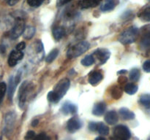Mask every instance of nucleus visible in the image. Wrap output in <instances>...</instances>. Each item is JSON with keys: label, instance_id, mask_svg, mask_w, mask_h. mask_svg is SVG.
I'll use <instances>...</instances> for the list:
<instances>
[{"label": "nucleus", "instance_id": "nucleus-8", "mask_svg": "<svg viewBox=\"0 0 150 140\" xmlns=\"http://www.w3.org/2000/svg\"><path fill=\"white\" fill-rule=\"evenodd\" d=\"M92 55L95 58V59H97L98 61V63L100 65H102V64H105L108 61V58H110L111 52L106 48H100V49L95 50Z\"/></svg>", "mask_w": 150, "mask_h": 140}, {"label": "nucleus", "instance_id": "nucleus-29", "mask_svg": "<svg viewBox=\"0 0 150 140\" xmlns=\"http://www.w3.org/2000/svg\"><path fill=\"white\" fill-rule=\"evenodd\" d=\"M139 103L144 106H150V94H143L139 98Z\"/></svg>", "mask_w": 150, "mask_h": 140}, {"label": "nucleus", "instance_id": "nucleus-11", "mask_svg": "<svg viewBox=\"0 0 150 140\" xmlns=\"http://www.w3.org/2000/svg\"><path fill=\"white\" fill-rule=\"evenodd\" d=\"M81 121L76 117L70 118L68 120V122H67V128L69 132L70 133L76 132L79 128H81Z\"/></svg>", "mask_w": 150, "mask_h": 140}, {"label": "nucleus", "instance_id": "nucleus-38", "mask_svg": "<svg viewBox=\"0 0 150 140\" xmlns=\"http://www.w3.org/2000/svg\"><path fill=\"white\" fill-rule=\"evenodd\" d=\"M72 0H57V7H62L64 4H67Z\"/></svg>", "mask_w": 150, "mask_h": 140}, {"label": "nucleus", "instance_id": "nucleus-21", "mask_svg": "<svg viewBox=\"0 0 150 140\" xmlns=\"http://www.w3.org/2000/svg\"><path fill=\"white\" fill-rule=\"evenodd\" d=\"M139 17L145 22H150V4L145 6L140 11Z\"/></svg>", "mask_w": 150, "mask_h": 140}, {"label": "nucleus", "instance_id": "nucleus-6", "mask_svg": "<svg viewBox=\"0 0 150 140\" xmlns=\"http://www.w3.org/2000/svg\"><path fill=\"white\" fill-rule=\"evenodd\" d=\"M17 115L15 112H7L4 117V131L6 134H10L14 128Z\"/></svg>", "mask_w": 150, "mask_h": 140}, {"label": "nucleus", "instance_id": "nucleus-22", "mask_svg": "<svg viewBox=\"0 0 150 140\" xmlns=\"http://www.w3.org/2000/svg\"><path fill=\"white\" fill-rule=\"evenodd\" d=\"M53 36L57 41L60 40L65 34V29L62 26H57L52 30Z\"/></svg>", "mask_w": 150, "mask_h": 140}, {"label": "nucleus", "instance_id": "nucleus-35", "mask_svg": "<svg viewBox=\"0 0 150 140\" xmlns=\"http://www.w3.org/2000/svg\"><path fill=\"white\" fill-rule=\"evenodd\" d=\"M98 123L96 122H91L89 124V129L91 131H96L98 130Z\"/></svg>", "mask_w": 150, "mask_h": 140}, {"label": "nucleus", "instance_id": "nucleus-13", "mask_svg": "<svg viewBox=\"0 0 150 140\" xmlns=\"http://www.w3.org/2000/svg\"><path fill=\"white\" fill-rule=\"evenodd\" d=\"M62 112L64 115H69V114H75L77 112L78 108L77 106L74 104H72L71 102H66L62 106L61 108Z\"/></svg>", "mask_w": 150, "mask_h": 140}, {"label": "nucleus", "instance_id": "nucleus-37", "mask_svg": "<svg viewBox=\"0 0 150 140\" xmlns=\"http://www.w3.org/2000/svg\"><path fill=\"white\" fill-rule=\"evenodd\" d=\"M26 48V43L24 42H19L16 47V50L18 51H22L23 50L25 49Z\"/></svg>", "mask_w": 150, "mask_h": 140}, {"label": "nucleus", "instance_id": "nucleus-16", "mask_svg": "<svg viewBox=\"0 0 150 140\" xmlns=\"http://www.w3.org/2000/svg\"><path fill=\"white\" fill-rule=\"evenodd\" d=\"M118 115L114 110L109 111L105 115V121L109 125H114L118 122Z\"/></svg>", "mask_w": 150, "mask_h": 140}, {"label": "nucleus", "instance_id": "nucleus-12", "mask_svg": "<svg viewBox=\"0 0 150 140\" xmlns=\"http://www.w3.org/2000/svg\"><path fill=\"white\" fill-rule=\"evenodd\" d=\"M120 4V0H105L100 6V10L103 12H109L114 10Z\"/></svg>", "mask_w": 150, "mask_h": 140}, {"label": "nucleus", "instance_id": "nucleus-40", "mask_svg": "<svg viewBox=\"0 0 150 140\" xmlns=\"http://www.w3.org/2000/svg\"><path fill=\"white\" fill-rule=\"evenodd\" d=\"M38 123H39V120H38V119H35V120H34L33 121H32V125L33 127H35V126H37V125H38Z\"/></svg>", "mask_w": 150, "mask_h": 140}, {"label": "nucleus", "instance_id": "nucleus-3", "mask_svg": "<svg viewBox=\"0 0 150 140\" xmlns=\"http://www.w3.org/2000/svg\"><path fill=\"white\" fill-rule=\"evenodd\" d=\"M33 89V85L31 83L24 81L21 85L18 92V104L21 109H23L26 102L28 96Z\"/></svg>", "mask_w": 150, "mask_h": 140}, {"label": "nucleus", "instance_id": "nucleus-27", "mask_svg": "<svg viewBox=\"0 0 150 140\" xmlns=\"http://www.w3.org/2000/svg\"><path fill=\"white\" fill-rule=\"evenodd\" d=\"M95 58H94L93 55H86V57L81 60V64L84 66H89L92 65L95 63Z\"/></svg>", "mask_w": 150, "mask_h": 140}, {"label": "nucleus", "instance_id": "nucleus-36", "mask_svg": "<svg viewBox=\"0 0 150 140\" xmlns=\"http://www.w3.org/2000/svg\"><path fill=\"white\" fill-rule=\"evenodd\" d=\"M143 69L146 72L150 73V60H147V61L144 63Z\"/></svg>", "mask_w": 150, "mask_h": 140}, {"label": "nucleus", "instance_id": "nucleus-7", "mask_svg": "<svg viewBox=\"0 0 150 140\" xmlns=\"http://www.w3.org/2000/svg\"><path fill=\"white\" fill-rule=\"evenodd\" d=\"M25 29V22L23 19L17 18L13 26V29L10 31V37L13 39H16L21 36Z\"/></svg>", "mask_w": 150, "mask_h": 140}, {"label": "nucleus", "instance_id": "nucleus-4", "mask_svg": "<svg viewBox=\"0 0 150 140\" xmlns=\"http://www.w3.org/2000/svg\"><path fill=\"white\" fill-rule=\"evenodd\" d=\"M70 80L67 78L62 79V80H61L58 83H57V85L54 88V90H53V91L54 92V93L56 94V96H57L59 101H60V99L66 94L67 90L70 88Z\"/></svg>", "mask_w": 150, "mask_h": 140}, {"label": "nucleus", "instance_id": "nucleus-41", "mask_svg": "<svg viewBox=\"0 0 150 140\" xmlns=\"http://www.w3.org/2000/svg\"><path fill=\"white\" fill-rule=\"evenodd\" d=\"M95 140H106V139H105L104 138V137H102V136H98V137H97V138L95 139Z\"/></svg>", "mask_w": 150, "mask_h": 140}, {"label": "nucleus", "instance_id": "nucleus-25", "mask_svg": "<svg viewBox=\"0 0 150 140\" xmlns=\"http://www.w3.org/2000/svg\"><path fill=\"white\" fill-rule=\"evenodd\" d=\"M97 131H98L100 134L103 136H106L108 135V133H109V128L107 125H105L103 123L99 122L98 123V130Z\"/></svg>", "mask_w": 150, "mask_h": 140}, {"label": "nucleus", "instance_id": "nucleus-20", "mask_svg": "<svg viewBox=\"0 0 150 140\" xmlns=\"http://www.w3.org/2000/svg\"><path fill=\"white\" fill-rule=\"evenodd\" d=\"M120 115L122 118L125 120H133L135 118V114L130 109L125 107H122L120 109Z\"/></svg>", "mask_w": 150, "mask_h": 140}, {"label": "nucleus", "instance_id": "nucleus-15", "mask_svg": "<svg viewBox=\"0 0 150 140\" xmlns=\"http://www.w3.org/2000/svg\"><path fill=\"white\" fill-rule=\"evenodd\" d=\"M148 26V29L144 32L143 36L140 42V45L143 49H148L150 48V29Z\"/></svg>", "mask_w": 150, "mask_h": 140}, {"label": "nucleus", "instance_id": "nucleus-23", "mask_svg": "<svg viewBox=\"0 0 150 140\" xmlns=\"http://www.w3.org/2000/svg\"><path fill=\"white\" fill-rule=\"evenodd\" d=\"M35 32H36V29L34 26H28L26 27H25L24 31H23V36L24 37V39H31L34 36V35L35 34Z\"/></svg>", "mask_w": 150, "mask_h": 140}, {"label": "nucleus", "instance_id": "nucleus-14", "mask_svg": "<svg viewBox=\"0 0 150 140\" xmlns=\"http://www.w3.org/2000/svg\"><path fill=\"white\" fill-rule=\"evenodd\" d=\"M102 0H79V5L82 9H89L95 7Z\"/></svg>", "mask_w": 150, "mask_h": 140}, {"label": "nucleus", "instance_id": "nucleus-31", "mask_svg": "<svg viewBox=\"0 0 150 140\" xmlns=\"http://www.w3.org/2000/svg\"><path fill=\"white\" fill-rule=\"evenodd\" d=\"M6 90H7V85L4 82L0 83V104L2 102L4 96L5 95Z\"/></svg>", "mask_w": 150, "mask_h": 140}, {"label": "nucleus", "instance_id": "nucleus-39", "mask_svg": "<svg viewBox=\"0 0 150 140\" xmlns=\"http://www.w3.org/2000/svg\"><path fill=\"white\" fill-rule=\"evenodd\" d=\"M5 1L9 6H14L18 2L19 0H5Z\"/></svg>", "mask_w": 150, "mask_h": 140}, {"label": "nucleus", "instance_id": "nucleus-26", "mask_svg": "<svg viewBox=\"0 0 150 140\" xmlns=\"http://www.w3.org/2000/svg\"><path fill=\"white\" fill-rule=\"evenodd\" d=\"M130 80L133 82H137L140 78V71L138 69H133L129 74Z\"/></svg>", "mask_w": 150, "mask_h": 140}, {"label": "nucleus", "instance_id": "nucleus-18", "mask_svg": "<svg viewBox=\"0 0 150 140\" xmlns=\"http://www.w3.org/2000/svg\"><path fill=\"white\" fill-rule=\"evenodd\" d=\"M17 86L16 82L14 80V76H11L9 79V84L8 87L7 88V96H8V99H10V101L13 100V96H14L15 90H16V88Z\"/></svg>", "mask_w": 150, "mask_h": 140}, {"label": "nucleus", "instance_id": "nucleus-5", "mask_svg": "<svg viewBox=\"0 0 150 140\" xmlns=\"http://www.w3.org/2000/svg\"><path fill=\"white\" fill-rule=\"evenodd\" d=\"M131 137V133L127 126L119 125L114 129V138L116 140H129Z\"/></svg>", "mask_w": 150, "mask_h": 140}, {"label": "nucleus", "instance_id": "nucleus-30", "mask_svg": "<svg viewBox=\"0 0 150 140\" xmlns=\"http://www.w3.org/2000/svg\"><path fill=\"white\" fill-rule=\"evenodd\" d=\"M122 93L121 89L120 88L119 86H114L113 88L111 89V96L114 99H120L122 96Z\"/></svg>", "mask_w": 150, "mask_h": 140}, {"label": "nucleus", "instance_id": "nucleus-19", "mask_svg": "<svg viewBox=\"0 0 150 140\" xmlns=\"http://www.w3.org/2000/svg\"><path fill=\"white\" fill-rule=\"evenodd\" d=\"M106 109V105L104 102H99L94 106L92 109V114L95 116H101L104 114Z\"/></svg>", "mask_w": 150, "mask_h": 140}, {"label": "nucleus", "instance_id": "nucleus-44", "mask_svg": "<svg viewBox=\"0 0 150 140\" xmlns=\"http://www.w3.org/2000/svg\"><path fill=\"white\" fill-rule=\"evenodd\" d=\"M149 1H150V0H149Z\"/></svg>", "mask_w": 150, "mask_h": 140}, {"label": "nucleus", "instance_id": "nucleus-10", "mask_svg": "<svg viewBox=\"0 0 150 140\" xmlns=\"http://www.w3.org/2000/svg\"><path fill=\"white\" fill-rule=\"evenodd\" d=\"M23 52L22 51H18L17 50H13L10 53L8 57V65L10 67H14L18 63L19 61L23 58Z\"/></svg>", "mask_w": 150, "mask_h": 140}, {"label": "nucleus", "instance_id": "nucleus-17", "mask_svg": "<svg viewBox=\"0 0 150 140\" xmlns=\"http://www.w3.org/2000/svg\"><path fill=\"white\" fill-rule=\"evenodd\" d=\"M103 76L100 71H92L89 77V83L92 85H96L103 80Z\"/></svg>", "mask_w": 150, "mask_h": 140}, {"label": "nucleus", "instance_id": "nucleus-43", "mask_svg": "<svg viewBox=\"0 0 150 140\" xmlns=\"http://www.w3.org/2000/svg\"><path fill=\"white\" fill-rule=\"evenodd\" d=\"M148 140H150V138H149V139H148Z\"/></svg>", "mask_w": 150, "mask_h": 140}, {"label": "nucleus", "instance_id": "nucleus-9", "mask_svg": "<svg viewBox=\"0 0 150 140\" xmlns=\"http://www.w3.org/2000/svg\"><path fill=\"white\" fill-rule=\"evenodd\" d=\"M31 54L32 55V58L36 57V59L38 61H41L43 57V45L40 40H38L33 43V47L31 48Z\"/></svg>", "mask_w": 150, "mask_h": 140}, {"label": "nucleus", "instance_id": "nucleus-33", "mask_svg": "<svg viewBox=\"0 0 150 140\" xmlns=\"http://www.w3.org/2000/svg\"><path fill=\"white\" fill-rule=\"evenodd\" d=\"M33 140H51V138L45 133H40L34 137Z\"/></svg>", "mask_w": 150, "mask_h": 140}, {"label": "nucleus", "instance_id": "nucleus-1", "mask_svg": "<svg viewBox=\"0 0 150 140\" xmlns=\"http://www.w3.org/2000/svg\"><path fill=\"white\" fill-rule=\"evenodd\" d=\"M90 45L87 41H83L77 43L76 45L70 47L67 52V57L68 58H74L76 57L80 56L83 53H84L86 51L89 50Z\"/></svg>", "mask_w": 150, "mask_h": 140}, {"label": "nucleus", "instance_id": "nucleus-24", "mask_svg": "<svg viewBox=\"0 0 150 140\" xmlns=\"http://www.w3.org/2000/svg\"><path fill=\"white\" fill-rule=\"evenodd\" d=\"M138 85H136L134 83H127L125 86V91L129 95H133L138 91Z\"/></svg>", "mask_w": 150, "mask_h": 140}, {"label": "nucleus", "instance_id": "nucleus-42", "mask_svg": "<svg viewBox=\"0 0 150 140\" xmlns=\"http://www.w3.org/2000/svg\"><path fill=\"white\" fill-rule=\"evenodd\" d=\"M126 72H127V70L122 69V70H121V71H118V74H125V73H126Z\"/></svg>", "mask_w": 150, "mask_h": 140}, {"label": "nucleus", "instance_id": "nucleus-28", "mask_svg": "<svg viewBox=\"0 0 150 140\" xmlns=\"http://www.w3.org/2000/svg\"><path fill=\"white\" fill-rule=\"evenodd\" d=\"M59 54V50L58 49H54L49 52L47 57L45 58V61L47 63H51L56 59Z\"/></svg>", "mask_w": 150, "mask_h": 140}, {"label": "nucleus", "instance_id": "nucleus-2", "mask_svg": "<svg viewBox=\"0 0 150 140\" xmlns=\"http://www.w3.org/2000/svg\"><path fill=\"white\" fill-rule=\"evenodd\" d=\"M138 35H139V29L132 26L126 29L120 35L119 41L123 45H129L136 40Z\"/></svg>", "mask_w": 150, "mask_h": 140}, {"label": "nucleus", "instance_id": "nucleus-32", "mask_svg": "<svg viewBox=\"0 0 150 140\" xmlns=\"http://www.w3.org/2000/svg\"><path fill=\"white\" fill-rule=\"evenodd\" d=\"M44 1L45 0H26L27 4L30 7H35V8H37V7H39L40 6H41V4L43 3Z\"/></svg>", "mask_w": 150, "mask_h": 140}, {"label": "nucleus", "instance_id": "nucleus-34", "mask_svg": "<svg viewBox=\"0 0 150 140\" xmlns=\"http://www.w3.org/2000/svg\"><path fill=\"white\" fill-rule=\"evenodd\" d=\"M35 136V133L33 131H29L25 136V140H33Z\"/></svg>", "mask_w": 150, "mask_h": 140}]
</instances>
